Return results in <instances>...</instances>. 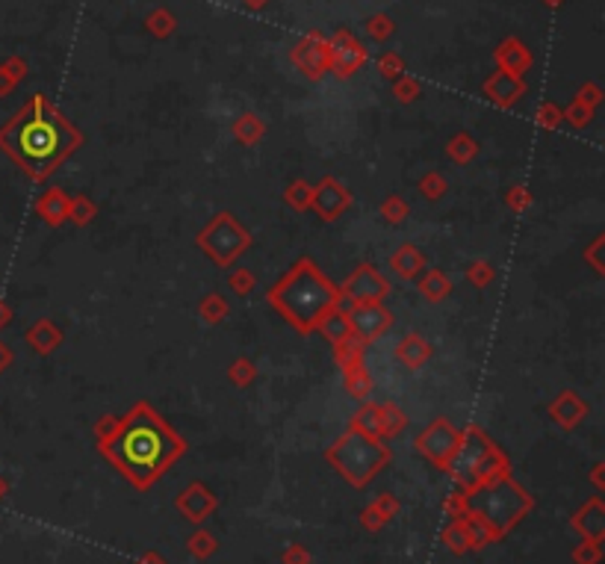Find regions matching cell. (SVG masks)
Here are the masks:
<instances>
[{
	"label": "cell",
	"mask_w": 605,
	"mask_h": 564,
	"mask_svg": "<svg viewBox=\"0 0 605 564\" xmlns=\"http://www.w3.org/2000/svg\"><path fill=\"white\" fill-rule=\"evenodd\" d=\"M316 331H322V337H325L331 346H340V343H346L349 337H355V334H351V328H349L346 310H342V308L331 310V314L316 325Z\"/></svg>",
	"instance_id": "ffe728a7"
},
{
	"label": "cell",
	"mask_w": 605,
	"mask_h": 564,
	"mask_svg": "<svg viewBox=\"0 0 605 564\" xmlns=\"http://www.w3.org/2000/svg\"><path fill=\"white\" fill-rule=\"evenodd\" d=\"M381 68H385V74L387 77H393V74H399V59L396 56H385V63H381Z\"/></svg>",
	"instance_id": "f6af8a7d"
},
{
	"label": "cell",
	"mask_w": 605,
	"mask_h": 564,
	"mask_svg": "<svg viewBox=\"0 0 605 564\" xmlns=\"http://www.w3.org/2000/svg\"><path fill=\"white\" fill-rule=\"evenodd\" d=\"M9 319H13V308H9L4 299H0V328H4Z\"/></svg>",
	"instance_id": "c3c4849f"
},
{
	"label": "cell",
	"mask_w": 605,
	"mask_h": 564,
	"mask_svg": "<svg viewBox=\"0 0 605 564\" xmlns=\"http://www.w3.org/2000/svg\"><path fill=\"white\" fill-rule=\"evenodd\" d=\"M363 63V48L349 33H337L334 42H328V65H334L340 77L351 74Z\"/></svg>",
	"instance_id": "7c38bea8"
},
{
	"label": "cell",
	"mask_w": 605,
	"mask_h": 564,
	"mask_svg": "<svg viewBox=\"0 0 605 564\" xmlns=\"http://www.w3.org/2000/svg\"><path fill=\"white\" fill-rule=\"evenodd\" d=\"M116 422H118L116 417H107V420H100V426H98V435H100V438H107L109 431L116 429Z\"/></svg>",
	"instance_id": "bcb514c9"
},
{
	"label": "cell",
	"mask_w": 605,
	"mask_h": 564,
	"mask_svg": "<svg viewBox=\"0 0 605 564\" xmlns=\"http://www.w3.org/2000/svg\"><path fill=\"white\" fill-rule=\"evenodd\" d=\"M351 204V193L349 187L337 178H322L314 187V195H310V210L322 219V221H337Z\"/></svg>",
	"instance_id": "30bf717a"
},
{
	"label": "cell",
	"mask_w": 605,
	"mask_h": 564,
	"mask_svg": "<svg viewBox=\"0 0 605 564\" xmlns=\"http://www.w3.org/2000/svg\"><path fill=\"white\" fill-rule=\"evenodd\" d=\"M390 269L396 272L399 278L413 281L422 269H426V255H422V251H419L417 246L405 243V246H399V248L390 255Z\"/></svg>",
	"instance_id": "ac0fdd59"
},
{
	"label": "cell",
	"mask_w": 605,
	"mask_h": 564,
	"mask_svg": "<svg viewBox=\"0 0 605 564\" xmlns=\"http://www.w3.org/2000/svg\"><path fill=\"white\" fill-rule=\"evenodd\" d=\"M484 92H488L493 100H497V104L511 107L514 100L523 95V80L517 74H511V72H506V68H502V72H497V74L488 80Z\"/></svg>",
	"instance_id": "e0dca14e"
},
{
	"label": "cell",
	"mask_w": 605,
	"mask_h": 564,
	"mask_svg": "<svg viewBox=\"0 0 605 564\" xmlns=\"http://www.w3.org/2000/svg\"><path fill=\"white\" fill-rule=\"evenodd\" d=\"M458 440H461V431H458L455 426H452L449 420H435V422H431V426L417 438V449H419L426 458L435 461V464L446 467V464H449V458H452V452H455V447H458Z\"/></svg>",
	"instance_id": "8fae6325"
},
{
	"label": "cell",
	"mask_w": 605,
	"mask_h": 564,
	"mask_svg": "<svg viewBox=\"0 0 605 564\" xmlns=\"http://www.w3.org/2000/svg\"><path fill=\"white\" fill-rule=\"evenodd\" d=\"M396 355H399V360H402V364H405L408 369H419V367H426L428 360H431V355H435V349H431V343H428L426 337L408 334V337L399 343Z\"/></svg>",
	"instance_id": "d6986e66"
},
{
	"label": "cell",
	"mask_w": 605,
	"mask_h": 564,
	"mask_svg": "<svg viewBox=\"0 0 605 564\" xmlns=\"http://www.w3.org/2000/svg\"><path fill=\"white\" fill-rule=\"evenodd\" d=\"M446 151H449V157L455 160L458 166H467L470 160L479 154V145H476V139H472L470 134H458V136L446 145Z\"/></svg>",
	"instance_id": "f1b7e54d"
},
{
	"label": "cell",
	"mask_w": 605,
	"mask_h": 564,
	"mask_svg": "<svg viewBox=\"0 0 605 564\" xmlns=\"http://www.w3.org/2000/svg\"><path fill=\"white\" fill-rule=\"evenodd\" d=\"M269 305L284 317L298 334H310L331 310L342 305L340 287L310 257L296 260L278 284L269 287Z\"/></svg>",
	"instance_id": "3957f363"
},
{
	"label": "cell",
	"mask_w": 605,
	"mask_h": 564,
	"mask_svg": "<svg viewBox=\"0 0 605 564\" xmlns=\"http://www.w3.org/2000/svg\"><path fill=\"white\" fill-rule=\"evenodd\" d=\"M493 275H497V272H493V266L488 264V260H472L470 269H467V278H470L472 287H488L493 281Z\"/></svg>",
	"instance_id": "8d00e7d4"
},
{
	"label": "cell",
	"mask_w": 605,
	"mask_h": 564,
	"mask_svg": "<svg viewBox=\"0 0 605 564\" xmlns=\"http://www.w3.org/2000/svg\"><path fill=\"white\" fill-rule=\"evenodd\" d=\"M576 526H579V532H584V535L593 538V541L602 535L605 517H602V506H600V502H591V506L582 511V515L576 517Z\"/></svg>",
	"instance_id": "4316f807"
},
{
	"label": "cell",
	"mask_w": 605,
	"mask_h": 564,
	"mask_svg": "<svg viewBox=\"0 0 605 564\" xmlns=\"http://www.w3.org/2000/svg\"><path fill=\"white\" fill-rule=\"evenodd\" d=\"M27 346L36 351V355H50L56 351V346L63 343V331L56 328V322L50 319H39L27 328Z\"/></svg>",
	"instance_id": "2e32d148"
},
{
	"label": "cell",
	"mask_w": 605,
	"mask_h": 564,
	"mask_svg": "<svg viewBox=\"0 0 605 564\" xmlns=\"http://www.w3.org/2000/svg\"><path fill=\"white\" fill-rule=\"evenodd\" d=\"M24 74V63H18V59H13V63L0 65V95H6L9 89H13L18 80H22Z\"/></svg>",
	"instance_id": "f35d334b"
},
{
	"label": "cell",
	"mask_w": 605,
	"mask_h": 564,
	"mask_svg": "<svg viewBox=\"0 0 605 564\" xmlns=\"http://www.w3.org/2000/svg\"><path fill=\"white\" fill-rule=\"evenodd\" d=\"M83 143L80 130L39 95L0 127V151L15 160L27 178L48 180Z\"/></svg>",
	"instance_id": "6da1fadb"
},
{
	"label": "cell",
	"mask_w": 605,
	"mask_h": 564,
	"mask_svg": "<svg viewBox=\"0 0 605 564\" xmlns=\"http://www.w3.org/2000/svg\"><path fill=\"white\" fill-rule=\"evenodd\" d=\"M399 98H402V100H411V98H413V86H411V83H402V86H399Z\"/></svg>",
	"instance_id": "816d5d0a"
},
{
	"label": "cell",
	"mask_w": 605,
	"mask_h": 564,
	"mask_svg": "<svg viewBox=\"0 0 605 564\" xmlns=\"http://www.w3.org/2000/svg\"><path fill=\"white\" fill-rule=\"evenodd\" d=\"M184 449L186 443L148 402L134 405L107 438H100V452L139 488H148L163 476V470L175 464Z\"/></svg>",
	"instance_id": "7a4b0ae2"
},
{
	"label": "cell",
	"mask_w": 605,
	"mask_h": 564,
	"mask_svg": "<svg viewBox=\"0 0 605 564\" xmlns=\"http://www.w3.org/2000/svg\"><path fill=\"white\" fill-rule=\"evenodd\" d=\"M198 248L213 260L216 266H230L234 260L251 246V234L242 228V221L234 213H216L207 228H201Z\"/></svg>",
	"instance_id": "52a82bcc"
},
{
	"label": "cell",
	"mask_w": 605,
	"mask_h": 564,
	"mask_svg": "<svg viewBox=\"0 0 605 564\" xmlns=\"http://www.w3.org/2000/svg\"><path fill=\"white\" fill-rule=\"evenodd\" d=\"M419 293H422V299H426V301H443L452 293V281H449L446 272L431 269L419 281Z\"/></svg>",
	"instance_id": "7402d4cb"
},
{
	"label": "cell",
	"mask_w": 605,
	"mask_h": 564,
	"mask_svg": "<svg viewBox=\"0 0 605 564\" xmlns=\"http://www.w3.org/2000/svg\"><path fill=\"white\" fill-rule=\"evenodd\" d=\"M228 301H225V296H219V293H210V296H204L198 301V314H201V319L204 322H210V325H219V322H225L228 319Z\"/></svg>",
	"instance_id": "484cf974"
},
{
	"label": "cell",
	"mask_w": 605,
	"mask_h": 564,
	"mask_svg": "<svg viewBox=\"0 0 605 564\" xmlns=\"http://www.w3.org/2000/svg\"><path fill=\"white\" fill-rule=\"evenodd\" d=\"M582 98H584V107H588V104H597V100H600V92H597V89H593V86H588V89H584V92H582Z\"/></svg>",
	"instance_id": "f907efd6"
},
{
	"label": "cell",
	"mask_w": 605,
	"mask_h": 564,
	"mask_svg": "<svg viewBox=\"0 0 605 564\" xmlns=\"http://www.w3.org/2000/svg\"><path fill=\"white\" fill-rule=\"evenodd\" d=\"M387 293H390L387 278L381 275L376 266H369V264L358 266L340 284V296L346 299L349 305H363V301H381Z\"/></svg>",
	"instance_id": "9c48e42d"
},
{
	"label": "cell",
	"mask_w": 605,
	"mask_h": 564,
	"mask_svg": "<svg viewBox=\"0 0 605 564\" xmlns=\"http://www.w3.org/2000/svg\"><path fill=\"white\" fill-rule=\"evenodd\" d=\"M98 207L92 198L86 195H72V201H68V219L74 221V225H89V221L95 219Z\"/></svg>",
	"instance_id": "4dcf8cb0"
},
{
	"label": "cell",
	"mask_w": 605,
	"mask_h": 564,
	"mask_svg": "<svg viewBox=\"0 0 605 564\" xmlns=\"http://www.w3.org/2000/svg\"><path fill=\"white\" fill-rule=\"evenodd\" d=\"M328 458L351 485H367V482L387 464V449L381 447L378 440L349 429L346 435L328 449Z\"/></svg>",
	"instance_id": "5b68a950"
},
{
	"label": "cell",
	"mask_w": 605,
	"mask_h": 564,
	"mask_svg": "<svg viewBox=\"0 0 605 564\" xmlns=\"http://www.w3.org/2000/svg\"><path fill=\"white\" fill-rule=\"evenodd\" d=\"M292 59H296V65L307 77H319L328 68V42H322L319 36H307L305 42L296 48Z\"/></svg>",
	"instance_id": "5bb4252c"
},
{
	"label": "cell",
	"mask_w": 605,
	"mask_h": 564,
	"mask_svg": "<svg viewBox=\"0 0 605 564\" xmlns=\"http://www.w3.org/2000/svg\"><path fill=\"white\" fill-rule=\"evenodd\" d=\"M9 364H13V351H9L6 343H0V372H4Z\"/></svg>",
	"instance_id": "7dc6e473"
},
{
	"label": "cell",
	"mask_w": 605,
	"mask_h": 564,
	"mask_svg": "<svg viewBox=\"0 0 605 564\" xmlns=\"http://www.w3.org/2000/svg\"><path fill=\"white\" fill-rule=\"evenodd\" d=\"M228 284L234 290L237 296H248L251 290H255V272L251 269H234L228 275Z\"/></svg>",
	"instance_id": "d590c367"
},
{
	"label": "cell",
	"mask_w": 605,
	"mask_h": 564,
	"mask_svg": "<svg viewBox=\"0 0 605 564\" xmlns=\"http://www.w3.org/2000/svg\"><path fill=\"white\" fill-rule=\"evenodd\" d=\"M602 246H605V237H597V239H593V246L588 248V260H591V266L597 269L600 275L605 272V264H602Z\"/></svg>",
	"instance_id": "60d3db41"
},
{
	"label": "cell",
	"mask_w": 605,
	"mask_h": 564,
	"mask_svg": "<svg viewBox=\"0 0 605 564\" xmlns=\"http://www.w3.org/2000/svg\"><path fill=\"white\" fill-rule=\"evenodd\" d=\"M584 414H588V402H584L576 390L558 393V396L552 399V405H549V417L556 420L558 426H564V429H576L579 422L584 420Z\"/></svg>",
	"instance_id": "4fadbf2b"
},
{
	"label": "cell",
	"mask_w": 605,
	"mask_h": 564,
	"mask_svg": "<svg viewBox=\"0 0 605 564\" xmlns=\"http://www.w3.org/2000/svg\"><path fill=\"white\" fill-rule=\"evenodd\" d=\"M499 56H502V63H506V72H511V74H517L520 68L529 63L526 54H523V48L517 42H508L506 48H502Z\"/></svg>",
	"instance_id": "74e56055"
},
{
	"label": "cell",
	"mask_w": 605,
	"mask_h": 564,
	"mask_svg": "<svg viewBox=\"0 0 605 564\" xmlns=\"http://www.w3.org/2000/svg\"><path fill=\"white\" fill-rule=\"evenodd\" d=\"M558 122H561V113H558V109H552V107H543V109H540V125H543V127H558Z\"/></svg>",
	"instance_id": "7bdbcfd3"
},
{
	"label": "cell",
	"mask_w": 605,
	"mask_h": 564,
	"mask_svg": "<svg viewBox=\"0 0 605 564\" xmlns=\"http://www.w3.org/2000/svg\"><path fill=\"white\" fill-rule=\"evenodd\" d=\"M363 349H367V343H360L358 337H349L346 343L334 346L340 369L349 372V369H355V367H363Z\"/></svg>",
	"instance_id": "d4e9b609"
},
{
	"label": "cell",
	"mask_w": 605,
	"mask_h": 564,
	"mask_svg": "<svg viewBox=\"0 0 605 564\" xmlns=\"http://www.w3.org/2000/svg\"><path fill=\"white\" fill-rule=\"evenodd\" d=\"M169 18L166 15H154L151 18V30H154V33H169Z\"/></svg>",
	"instance_id": "ee69618b"
},
{
	"label": "cell",
	"mask_w": 605,
	"mask_h": 564,
	"mask_svg": "<svg viewBox=\"0 0 605 564\" xmlns=\"http://www.w3.org/2000/svg\"><path fill=\"white\" fill-rule=\"evenodd\" d=\"M529 201H532V195H529V189H526V187H511V189H508V195H506V204H508L511 210H526V207H529Z\"/></svg>",
	"instance_id": "ab89813d"
},
{
	"label": "cell",
	"mask_w": 605,
	"mask_h": 564,
	"mask_svg": "<svg viewBox=\"0 0 605 564\" xmlns=\"http://www.w3.org/2000/svg\"><path fill=\"white\" fill-rule=\"evenodd\" d=\"M378 414H381V426H385V435H399V431L408 426V417L402 414L396 402H381Z\"/></svg>",
	"instance_id": "f546056e"
},
{
	"label": "cell",
	"mask_w": 605,
	"mask_h": 564,
	"mask_svg": "<svg viewBox=\"0 0 605 564\" xmlns=\"http://www.w3.org/2000/svg\"><path fill=\"white\" fill-rule=\"evenodd\" d=\"M476 493V515L488 520V526L493 529V535L508 532L514 523L529 511V497L523 493L508 476H499L472 490Z\"/></svg>",
	"instance_id": "8992f818"
},
{
	"label": "cell",
	"mask_w": 605,
	"mask_h": 564,
	"mask_svg": "<svg viewBox=\"0 0 605 564\" xmlns=\"http://www.w3.org/2000/svg\"><path fill=\"white\" fill-rule=\"evenodd\" d=\"M351 429L360 431V435H367L372 440H378L385 435V426H381V414H378V405H363L355 417H351Z\"/></svg>",
	"instance_id": "603a6c76"
},
{
	"label": "cell",
	"mask_w": 605,
	"mask_h": 564,
	"mask_svg": "<svg viewBox=\"0 0 605 564\" xmlns=\"http://www.w3.org/2000/svg\"><path fill=\"white\" fill-rule=\"evenodd\" d=\"M228 378H230V381H234V385H237V387H248V385H251V381H255V378H257V367H255V364H251V360H248V358H237V360H234V364H230V367H228Z\"/></svg>",
	"instance_id": "d6a6232c"
},
{
	"label": "cell",
	"mask_w": 605,
	"mask_h": 564,
	"mask_svg": "<svg viewBox=\"0 0 605 564\" xmlns=\"http://www.w3.org/2000/svg\"><path fill=\"white\" fill-rule=\"evenodd\" d=\"M446 470L461 482V485L476 490L493 479L508 476V461L502 458V452L493 447L479 429H467L461 435L455 452H452Z\"/></svg>",
	"instance_id": "277c9868"
},
{
	"label": "cell",
	"mask_w": 605,
	"mask_h": 564,
	"mask_svg": "<svg viewBox=\"0 0 605 564\" xmlns=\"http://www.w3.org/2000/svg\"><path fill=\"white\" fill-rule=\"evenodd\" d=\"M68 201H72V195H65L63 189H45L42 198L36 201V213L50 228H59L68 219Z\"/></svg>",
	"instance_id": "9a60e30c"
},
{
	"label": "cell",
	"mask_w": 605,
	"mask_h": 564,
	"mask_svg": "<svg viewBox=\"0 0 605 564\" xmlns=\"http://www.w3.org/2000/svg\"><path fill=\"white\" fill-rule=\"evenodd\" d=\"M588 116H591V113H588V107H584V104H582V107L576 104V107H570V109H567V118H570V122L576 125V127L588 125Z\"/></svg>",
	"instance_id": "b9f144b4"
},
{
	"label": "cell",
	"mask_w": 605,
	"mask_h": 564,
	"mask_svg": "<svg viewBox=\"0 0 605 564\" xmlns=\"http://www.w3.org/2000/svg\"><path fill=\"white\" fill-rule=\"evenodd\" d=\"M246 4H248L251 9H260V6H264V4H266V0H246Z\"/></svg>",
	"instance_id": "f5cc1de1"
},
{
	"label": "cell",
	"mask_w": 605,
	"mask_h": 564,
	"mask_svg": "<svg viewBox=\"0 0 605 564\" xmlns=\"http://www.w3.org/2000/svg\"><path fill=\"white\" fill-rule=\"evenodd\" d=\"M417 189L422 193V198L437 201V198H443V193H446V178H443L440 172H426L419 178Z\"/></svg>",
	"instance_id": "836d02e7"
},
{
	"label": "cell",
	"mask_w": 605,
	"mask_h": 564,
	"mask_svg": "<svg viewBox=\"0 0 605 564\" xmlns=\"http://www.w3.org/2000/svg\"><path fill=\"white\" fill-rule=\"evenodd\" d=\"M177 506L184 508V515L186 517H193V520H201L207 515V511H213V506H216V499L210 497V490H204L201 485H193L189 488L184 497L177 499Z\"/></svg>",
	"instance_id": "44dd1931"
},
{
	"label": "cell",
	"mask_w": 605,
	"mask_h": 564,
	"mask_svg": "<svg viewBox=\"0 0 605 564\" xmlns=\"http://www.w3.org/2000/svg\"><path fill=\"white\" fill-rule=\"evenodd\" d=\"M381 213H385V221H390V225H399V221L408 219L411 207L402 195H390L385 204H381Z\"/></svg>",
	"instance_id": "e575fe53"
},
{
	"label": "cell",
	"mask_w": 605,
	"mask_h": 564,
	"mask_svg": "<svg viewBox=\"0 0 605 564\" xmlns=\"http://www.w3.org/2000/svg\"><path fill=\"white\" fill-rule=\"evenodd\" d=\"M342 385H346V390L355 399H367L369 393H372V387H376V381H372L367 367H355V369L342 372Z\"/></svg>",
	"instance_id": "cb8c5ba5"
},
{
	"label": "cell",
	"mask_w": 605,
	"mask_h": 564,
	"mask_svg": "<svg viewBox=\"0 0 605 564\" xmlns=\"http://www.w3.org/2000/svg\"><path fill=\"white\" fill-rule=\"evenodd\" d=\"M346 310L349 328L360 343H376L393 328V314L381 301H363V305H340Z\"/></svg>",
	"instance_id": "ba28073f"
},
{
	"label": "cell",
	"mask_w": 605,
	"mask_h": 564,
	"mask_svg": "<svg viewBox=\"0 0 605 564\" xmlns=\"http://www.w3.org/2000/svg\"><path fill=\"white\" fill-rule=\"evenodd\" d=\"M387 30H390V24L385 22V18H376V22H372V33L376 36H387Z\"/></svg>",
	"instance_id": "681fc988"
},
{
	"label": "cell",
	"mask_w": 605,
	"mask_h": 564,
	"mask_svg": "<svg viewBox=\"0 0 605 564\" xmlns=\"http://www.w3.org/2000/svg\"><path fill=\"white\" fill-rule=\"evenodd\" d=\"M310 195H314V187L307 184V180H292L284 193V201L292 207V210H307L310 207Z\"/></svg>",
	"instance_id": "1f68e13d"
},
{
	"label": "cell",
	"mask_w": 605,
	"mask_h": 564,
	"mask_svg": "<svg viewBox=\"0 0 605 564\" xmlns=\"http://www.w3.org/2000/svg\"><path fill=\"white\" fill-rule=\"evenodd\" d=\"M234 136L239 139L242 145H257L260 139H264V122H260L257 116L246 113L239 118V122L234 125Z\"/></svg>",
	"instance_id": "83f0119b"
}]
</instances>
